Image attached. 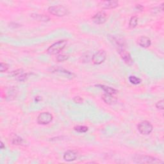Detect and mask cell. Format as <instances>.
<instances>
[{"instance_id":"obj_1","label":"cell","mask_w":164,"mask_h":164,"mask_svg":"<svg viewBox=\"0 0 164 164\" xmlns=\"http://www.w3.org/2000/svg\"><path fill=\"white\" fill-rule=\"evenodd\" d=\"M133 161L137 163H163V162L155 157L146 155H135Z\"/></svg>"},{"instance_id":"obj_2","label":"cell","mask_w":164,"mask_h":164,"mask_svg":"<svg viewBox=\"0 0 164 164\" xmlns=\"http://www.w3.org/2000/svg\"><path fill=\"white\" fill-rule=\"evenodd\" d=\"M67 44V41L65 40L58 41L52 44L48 49V53L50 55H56L62 51Z\"/></svg>"},{"instance_id":"obj_3","label":"cell","mask_w":164,"mask_h":164,"mask_svg":"<svg viewBox=\"0 0 164 164\" xmlns=\"http://www.w3.org/2000/svg\"><path fill=\"white\" fill-rule=\"evenodd\" d=\"M48 12L51 14L58 17H63L69 14V10L62 5L50 7L48 8Z\"/></svg>"},{"instance_id":"obj_4","label":"cell","mask_w":164,"mask_h":164,"mask_svg":"<svg viewBox=\"0 0 164 164\" xmlns=\"http://www.w3.org/2000/svg\"><path fill=\"white\" fill-rule=\"evenodd\" d=\"M138 130L142 135H149L153 130V126L148 121H143L137 126Z\"/></svg>"},{"instance_id":"obj_5","label":"cell","mask_w":164,"mask_h":164,"mask_svg":"<svg viewBox=\"0 0 164 164\" xmlns=\"http://www.w3.org/2000/svg\"><path fill=\"white\" fill-rule=\"evenodd\" d=\"M118 49V51L121 57V58L123 59V60L128 65H132L133 63V60L132 59V58L130 55V54L125 49L124 46H120V47H118L117 48Z\"/></svg>"},{"instance_id":"obj_6","label":"cell","mask_w":164,"mask_h":164,"mask_svg":"<svg viewBox=\"0 0 164 164\" xmlns=\"http://www.w3.org/2000/svg\"><path fill=\"white\" fill-rule=\"evenodd\" d=\"M107 58V53L104 50H99L92 56V60L96 65H100L103 63Z\"/></svg>"},{"instance_id":"obj_7","label":"cell","mask_w":164,"mask_h":164,"mask_svg":"<svg viewBox=\"0 0 164 164\" xmlns=\"http://www.w3.org/2000/svg\"><path fill=\"white\" fill-rule=\"evenodd\" d=\"M53 120V115L49 112L41 113L37 118V123L40 124H48Z\"/></svg>"},{"instance_id":"obj_8","label":"cell","mask_w":164,"mask_h":164,"mask_svg":"<svg viewBox=\"0 0 164 164\" xmlns=\"http://www.w3.org/2000/svg\"><path fill=\"white\" fill-rule=\"evenodd\" d=\"M107 17V14L105 12L101 11L92 17V21L97 25H102L106 22Z\"/></svg>"},{"instance_id":"obj_9","label":"cell","mask_w":164,"mask_h":164,"mask_svg":"<svg viewBox=\"0 0 164 164\" xmlns=\"http://www.w3.org/2000/svg\"><path fill=\"white\" fill-rule=\"evenodd\" d=\"M100 7L103 9H112L119 6L118 1H103L99 3Z\"/></svg>"},{"instance_id":"obj_10","label":"cell","mask_w":164,"mask_h":164,"mask_svg":"<svg viewBox=\"0 0 164 164\" xmlns=\"http://www.w3.org/2000/svg\"><path fill=\"white\" fill-rule=\"evenodd\" d=\"M77 158V153L73 150H69L64 155V159L66 162H73Z\"/></svg>"},{"instance_id":"obj_11","label":"cell","mask_w":164,"mask_h":164,"mask_svg":"<svg viewBox=\"0 0 164 164\" xmlns=\"http://www.w3.org/2000/svg\"><path fill=\"white\" fill-rule=\"evenodd\" d=\"M11 75L14 77H16L17 80L21 81H25L27 78V74L23 73V71L22 69H18L16 70V71H12Z\"/></svg>"},{"instance_id":"obj_12","label":"cell","mask_w":164,"mask_h":164,"mask_svg":"<svg viewBox=\"0 0 164 164\" xmlns=\"http://www.w3.org/2000/svg\"><path fill=\"white\" fill-rule=\"evenodd\" d=\"M138 44L140 46H141L142 48H146L151 46V41L149 37L146 36H142L138 39Z\"/></svg>"},{"instance_id":"obj_13","label":"cell","mask_w":164,"mask_h":164,"mask_svg":"<svg viewBox=\"0 0 164 164\" xmlns=\"http://www.w3.org/2000/svg\"><path fill=\"white\" fill-rule=\"evenodd\" d=\"M103 100L108 104H115L118 99L115 97H114L112 94H104L102 96Z\"/></svg>"},{"instance_id":"obj_14","label":"cell","mask_w":164,"mask_h":164,"mask_svg":"<svg viewBox=\"0 0 164 164\" xmlns=\"http://www.w3.org/2000/svg\"><path fill=\"white\" fill-rule=\"evenodd\" d=\"M97 87L101 88V89H103L105 92L107 94H115L118 92V90H115V89H113L112 87H107V86H105V85H96Z\"/></svg>"},{"instance_id":"obj_15","label":"cell","mask_w":164,"mask_h":164,"mask_svg":"<svg viewBox=\"0 0 164 164\" xmlns=\"http://www.w3.org/2000/svg\"><path fill=\"white\" fill-rule=\"evenodd\" d=\"M53 73H60L62 75H65V76H67V78L70 77V78H72L73 76H75L73 73H70L69 71H66V70L64 69H61V68H56L54 70H53Z\"/></svg>"},{"instance_id":"obj_16","label":"cell","mask_w":164,"mask_h":164,"mask_svg":"<svg viewBox=\"0 0 164 164\" xmlns=\"http://www.w3.org/2000/svg\"><path fill=\"white\" fill-rule=\"evenodd\" d=\"M31 17L33 18H34L35 19H36L37 21H44V22H46V21H48L50 19L49 17H48L47 16L45 15H39V14H31Z\"/></svg>"},{"instance_id":"obj_17","label":"cell","mask_w":164,"mask_h":164,"mask_svg":"<svg viewBox=\"0 0 164 164\" xmlns=\"http://www.w3.org/2000/svg\"><path fill=\"white\" fill-rule=\"evenodd\" d=\"M129 81H130L131 84L133 85H138L141 83V81H142L141 79L137 76H130V77H129Z\"/></svg>"},{"instance_id":"obj_18","label":"cell","mask_w":164,"mask_h":164,"mask_svg":"<svg viewBox=\"0 0 164 164\" xmlns=\"http://www.w3.org/2000/svg\"><path fill=\"white\" fill-rule=\"evenodd\" d=\"M12 142L13 144H16V145H21L23 143V140L22 138L17 135H14V137L12 138Z\"/></svg>"},{"instance_id":"obj_19","label":"cell","mask_w":164,"mask_h":164,"mask_svg":"<svg viewBox=\"0 0 164 164\" xmlns=\"http://www.w3.org/2000/svg\"><path fill=\"white\" fill-rule=\"evenodd\" d=\"M138 24V17L137 16H133L131 17L129 22V27L131 28H134L137 27Z\"/></svg>"},{"instance_id":"obj_20","label":"cell","mask_w":164,"mask_h":164,"mask_svg":"<svg viewBox=\"0 0 164 164\" xmlns=\"http://www.w3.org/2000/svg\"><path fill=\"white\" fill-rule=\"evenodd\" d=\"M75 130L79 133H85L89 130V128L85 126H78L75 127Z\"/></svg>"},{"instance_id":"obj_21","label":"cell","mask_w":164,"mask_h":164,"mask_svg":"<svg viewBox=\"0 0 164 164\" xmlns=\"http://www.w3.org/2000/svg\"><path fill=\"white\" fill-rule=\"evenodd\" d=\"M8 67H9L7 64L2 62L1 64H0V71H1L2 73H4L7 71V70L8 69Z\"/></svg>"},{"instance_id":"obj_22","label":"cell","mask_w":164,"mask_h":164,"mask_svg":"<svg viewBox=\"0 0 164 164\" xmlns=\"http://www.w3.org/2000/svg\"><path fill=\"white\" fill-rule=\"evenodd\" d=\"M69 56L67 55H58L56 58V60L58 62H64L65 61L68 59Z\"/></svg>"},{"instance_id":"obj_23","label":"cell","mask_w":164,"mask_h":164,"mask_svg":"<svg viewBox=\"0 0 164 164\" xmlns=\"http://www.w3.org/2000/svg\"><path fill=\"white\" fill-rule=\"evenodd\" d=\"M156 107L158 109L160 110H163V100H161L160 101H158L157 104H156Z\"/></svg>"},{"instance_id":"obj_24","label":"cell","mask_w":164,"mask_h":164,"mask_svg":"<svg viewBox=\"0 0 164 164\" xmlns=\"http://www.w3.org/2000/svg\"><path fill=\"white\" fill-rule=\"evenodd\" d=\"M73 100H74V101H75V103H83V101H84L83 99H82L81 98H80V96H76V97H75L74 99H73Z\"/></svg>"},{"instance_id":"obj_25","label":"cell","mask_w":164,"mask_h":164,"mask_svg":"<svg viewBox=\"0 0 164 164\" xmlns=\"http://www.w3.org/2000/svg\"><path fill=\"white\" fill-rule=\"evenodd\" d=\"M4 147H5V146H4V144H3V143L2 142H1V149H4Z\"/></svg>"}]
</instances>
